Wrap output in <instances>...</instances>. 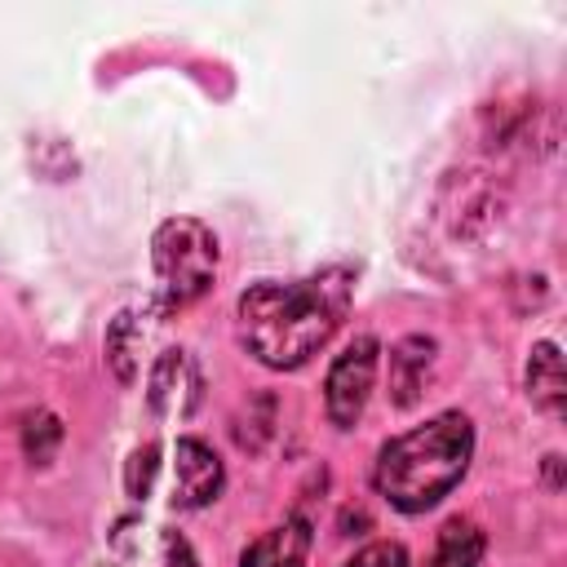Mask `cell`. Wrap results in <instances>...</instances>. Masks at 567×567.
I'll list each match as a JSON object with an SVG mask.
<instances>
[{
    "mask_svg": "<svg viewBox=\"0 0 567 567\" xmlns=\"http://www.w3.org/2000/svg\"><path fill=\"white\" fill-rule=\"evenodd\" d=\"M430 363H434V341L430 337H403L394 341L390 350V399L399 408H412L425 390V377H430Z\"/></svg>",
    "mask_w": 567,
    "mask_h": 567,
    "instance_id": "cell-8",
    "label": "cell"
},
{
    "mask_svg": "<svg viewBox=\"0 0 567 567\" xmlns=\"http://www.w3.org/2000/svg\"><path fill=\"white\" fill-rule=\"evenodd\" d=\"M155 549H159V563H155V567H199L195 554H190V545H186V536H177V532H168V527H159Z\"/></svg>",
    "mask_w": 567,
    "mask_h": 567,
    "instance_id": "cell-15",
    "label": "cell"
},
{
    "mask_svg": "<svg viewBox=\"0 0 567 567\" xmlns=\"http://www.w3.org/2000/svg\"><path fill=\"white\" fill-rule=\"evenodd\" d=\"M151 261L159 279L164 310H182L213 288L217 275V239L195 217H168L151 239Z\"/></svg>",
    "mask_w": 567,
    "mask_h": 567,
    "instance_id": "cell-3",
    "label": "cell"
},
{
    "mask_svg": "<svg viewBox=\"0 0 567 567\" xmlns=\"http://www.w3.org/2000/svg\"><path fill=\"white\" fill-rule=\"evenodd\" d=\"M155 470H159V447H155V443H146V447H137V452L128 456L124 487H128V496H133V501H146V496H151Z\"/></svg>",
    "mask_w": 567,
    "mask_h": 567,
    "instance_id": "cell-13",
    "label": "cell"
},
{
    "mask_svg": "<svg viewBox=\"0 0 567 567\" xmlns=\"http://www.w3.org/2000/svg\"><path fill=\"white\" fill-rule=\"evenodd\" d=\"M474 452V425L465 412H439L425 425L390 439L377 452L372 487L403 514H421L434 501H443Z\"/></svg>",
    "mask_w": 567,
    "mask_h": 567,
    "instance_id": "cell-2",
    "label": "cell"
},
{
    "mask_svg": "<svg viewBox=\"0 0 567 567\" xmlns=\"http://www.w3.org/2000/svg\"><path fill=\"white\" fill-rule=\"evenodd\" d=\"M377 337H354L328 368V381H323V403H328V416L332 425L350 430L359 416H363V403L372 394V377H377Z\"/></svg>",
    "mask_w": 567,
    "mask_h": 567,
    "instance_id": "cell-4",
    "label": "cell"
},
{
    "mask_svg": "<svg viewBox=\"0 0 567 567\" xmlns=\"http://www.w3.org/2000/svg\"><path fill=\"white\" fill-rule=\"evenodd\" d=\"M137 337H133V315H115V323H111V332H106V359H111V368H115V377L120 381H133V372H137Z\"/></svg>",
    "mask_w": 567,
    "mask_h": 567,
    "instance_id": "cell-11",
    "label": "cell"
},
{
    "mask_svg": "<svg viewBox=\"0 0 567 567\" xmlns=\"http://www.w3.org/2000/svg\"><path fill=\"white\" fill-rule=\"evenodd\" d=\"M221 461L204 439H177L173 447V505L199 509L221 492Z\"/></svg>",
    "mask_w": 567,
    "mask_h": 567,
    "instance_id": "cell-5",
    "label": "cell"
},
{
    "mask_svg": "<svg viewBox=\"0 0 567 567\" xmlns=\"http://www.w3.org/2000/svg\"><path fill=\"white\" fill-rule=\"evenodd\" d=\"M527 399L549 412V416H563V403H567V372H563V354L554 341H540L532 346V359H527Z\"/></svg>",
    "mask_w": 567,
    "mask_h": 567,
    "instance_id": "cell-9",
    "label": "cell"
},
{
    "mask_svg": "<svg viewBox=\"0 0 567 567\" xmlns=\"http://www.w3.org/2000/svg\"><path fill=\"white\" fill-rule=\"evenodd\" d=\"M306 554H310V523L288 518V523L270 527L266 536H257L239 554V567H306Z\"/></svg>",
    "mask_w": 567,
    "mask_h": 567,
    "instance_id": "cell-7",
    "label": "cell"
},
{
    "mask_svg": "<svg viewBox=\"0 0 567 567\" xmlns=\"http://www.w3.org/2000/svg\"><path fill=\"white\" fill-rule=\"evenodd\" d=\"M58 443H62V425H58L53 412H35V416L22 425V452H27L35 465H44V461L58 452Z\"/></svg>",
    "mask_w": 567,
    "mask_h": 567,
    "instance_id": "cell-12",
    "label": "cell"
},
{
    "mask_svg": "<svg viewBox=\"0 0 567 567\" xmlns=\"http://www.w3.org/2000/svg\"><path fill=\"white\" fill-rule=\"evenodd\" d=\"M354 297V270L350 266H323L306 279L279 284L261 279L244 288L239 297V337L252 359L266 368H301L310 354H319L332 332L341 328Z\"/></svg>",
    "mask_w": 567,
    "mask_h": 567,
    "instance_id": "cell-1",
    "label": "cell"
},
{
    "mask_svg": "<svg viewBox=\"0 0 567 567\" xmlns=\"http://www.w3.org/2000/svg\"><path fill=\"white\" fill-rule=\"evenodd\" d=\"M151 408L164 416H190L199 403V368L186 350H164L151 368Z\"/></svg>",
    "mask_w": 567,
    "mask_h": 567,
    "instance_id": "cell-6",
    "label": "cell"
},
{
    "mask_svg": "<svg viewBox=\"0 0 567 567\" xmlns=\"http://www.w3.org/2000/svg\"><path fill=\"white\" fill-rule=\"evenodd\" d=\"M346 567H408V549L399 540H372Z\"/></svg>",
    "mask_w": 567,
    "mask_h": 567,
    "instance_id": "cell-14",
    "label": "cell"
},
{
    "mask_svg": "<svg viewBox=\"0 0 567 567\" xmlns=\"http://www.w3.org/2000/svg\"><path fill=\"white\" fill-rule=\"evenodd\" d=\"M478 558H483V532L470 518H447L425 567H478Z\"/></svg>",
    "mask_w": 567,
    "mask_h": 567,
    "instance_id": "cell-10",
    "label": "cell"
}]
</instances>
